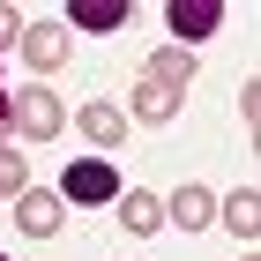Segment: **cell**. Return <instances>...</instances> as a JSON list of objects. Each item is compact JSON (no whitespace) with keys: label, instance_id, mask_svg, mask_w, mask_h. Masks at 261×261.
I'll list each match as a JSON object with an SVG mask.
<instances>
[{"label":"cell","instance_id":"30bf717a","mask_svg":"<svg viewBox=\"0 0 261 261\" xmlns=\"http://www.w3.org/2000/svg\"><path fill=\"white\" fill-rule=\"evenodd\" d=\"M164 224H179V231H201V224H217V194H209V187H179V194L164 201Z\"/></svg>","mask_w":261,"mask_h":261},{"label":"cell","instance_id":"3957f363","mask_svg":"<svg viewBox=\"0 0 261 261\" xmlns=\"http://www.w3.org/2000/svg\"><path fill=\"white\" fill-rule=\"evenodd\" d=\"M22 60L38 67V75H60V67L75 60V30H67L60 15L53 22H22Z\"/></svg>","mask_w":261,"mask_h":261},{"label":"cell","instance_id":"4fadbf2b","mask_svg":"<svg viewBox=\"0 0 261 261\" xmlns=\"http://www.w3.org/2000/svg\"><path fill=\"white\" fill-rule=\"evenodd\" d=\"M22 187H30V164H22V149H0V194L15 201Z\"/></svg>","mask_w":261,"mask_h":261},{"label":"cell","instance_id":"9a60e30c","mask_svg":"<svg viewBox=\"0 0 261 261\" xmlns=\"http://www.w3.org/2000/svg\"><path fill=\"white\" fill-rule=\"evenodd\" d=\"M0 135H8V90H0Z\"/></svg>","mask_w":261,"mask_h":261},{"label":"cell","instance_id":"2e32d148","mask_svg":"<svg viewBox=\"0 0 261 261\" xmlns=\"http://www.w3.org/2000/svg\"><path fill=\"white\" fill-rule=\"evenodd\" d=\"M0 261H8V254H0Z\"/></svg>","mask_w":261,"mask_h":261},{"label":"cell","instance_id":"5bb4252c","mask_svg":"<svg viewBox=\"0 0 261 261\" xmlns=\"http://www.w3.org/2000/svg\"><path fill=\"white\" fill-rule=\"evenodd\" d=\"M8 45H22V15L15 8H0V53H8Z\"/></svg>","mask_w":261,"mask_h":261},{"label":"cell","instance_id":"277c9868","mask_svg":"<svg viewBox=\"0 0 261 261\" xmlns=\"http://www.w3.org/2000/svg\"><path fill=\"white\" fill-rule=\"evenodd\" d=\"M60 217H67L60 187H53V194H45V187H22V194H15V224H22V239H53V231H60Z\"/></svg>","mask_w":261,"mask_h":261},{"label":"cell","instance_id":"ba28073f","mask_svg":"<svg viewBox=\"0 0 261 261\" xmlns=\"http://www.w3.org/2000/svg\"><path fill=\"white\" fill-rule=\"evenodd\" d=\"M179 105H187V90H172V82H149V75H142L127 112H135V120H149V127H164V120H179Z\"/></svg>","mask_w":261,"mask_h":261},{"label":"cell","instance_id":"6da1fadb","mask_svg":"<svg viewBox=\"0 0 261 261\" xmlns=\"http://www.w3.org/2000/svg\"><path fill=\"white\" fill-rule=\"evenodd\" d=\"M60 201L112 209V201H120V164H112V157H75V164L60 172Z\"/></svg>","mask_w":261,"mask_h":261},{"label":"cell","instance_id":"8fae6325","mask_svg":"<svg viewBox=\"0 0 261 261\" xmlns=\"http://www.w3.org/2000/svg\"><path fill=\"white\" fill-rule=\"evenodd\" d=\"M217 217L231 224V239H239V246H254V231H261V194H254V187L224 194V201H217Z\"/></svg>","mask_w":261,"mask_h":261},{"label":"cell","instance_id":"9c48e42d","mask_svg":"<svg viewBox=\"0 0 261 261\" xmlns=\"http://www.w3.org/2000/svg\"><path fill=\"white\" fill-rule=\"evenodd\" d=\"M112 209H120V224L135 231V239H157V231H164V201L142 194V187H120V201H112Z\"/></svg>","mask_w":261,"mask_h":261},{"label":"cell","instance_id":"5b68a950","mask_svg":"<svg viewBox=\"0 0 261 261\" xmlns=\"http://www.w3.org/2000/svg\"><path fill=\"white\" fill-rule=\"evenodd\" d=\"M164 22H172V45L187 53V45H201V38L224 22V0H172V8H164Z\"/></svg>","mask_w":261,"mask_h":261},{"label":"cell","instance_id":"8992f818","mask_svg":"<svg viewBox=\"0 0 261 261\" xmlns=\"http://www.w3.org/2000/svg\"><path fill=\"white\" fill-rule=\"evenodd\" d=\"M75 127L97 142V149H120V142H127V112H120L112 97H90V105L75 112Z\"/></svg>","mask_w":261,"mask_h":261},{"label":"cell","instance_id":"52a82bcc","mask_svg":"<svg viewBox=\"0 0 261 261\" xmlns=\"http://www.w3.org/2000/svg\"><path fill=\"white\" fill-rule=\"evenodd\" d=\"M67 30H90V38H112V30H120L127 22V0H67Z\"/></svg>","mask_w":261,"mask_h":261},{"label":"cell","instance_id":"7c38bea8","mask_svg":"<svg viewBox=\"0 0 261 261\" xmlns=\"http://www.w3.org/2000/svg\"><path fill=\"white\" fill-rule=\"evenodd\" d=\"M142 75H149V82H172V90H187V82H194V53L164 45V53H149V60H142Z\"/></svg>","mask_w":261,"mask_h":261},{"label":"cell","instance_id":"7a4b0ae2","mask_svg":"<svg viewBox=\"0 0 261 261\" xmlns=\"http://www.w3.org/2000/svg\"><path fill=\"white\" fill-rule=\"evenodd\" d=\"M8 127H15V135H30V142H53V135H60V97H53L45 82L15 90V97H8Z\"/></svg>","mask_w":261,"mask_h":261}]
</instances>
